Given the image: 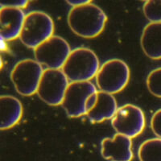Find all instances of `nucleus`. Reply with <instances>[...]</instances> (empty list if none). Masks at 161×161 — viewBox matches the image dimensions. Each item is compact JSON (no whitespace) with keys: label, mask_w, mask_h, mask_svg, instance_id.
Listing matches in <instances>:
<instances>
[{"label":"nucleus","mask_w":161,"mask_h":161,"mask_svg":"<svg viewBox=\"0 0 161 161\" xmlns=\"http://www.w3.org/2000/svg\"><path fill=\"white\" fill-rule=\"evenodd\" d=\"M147 86L152 94L161 98V67L150 72L147 77Z\"/></svg>","instance_id":"obj_17"},{"label":"nucleus","mask_w":161,"mask_h":161,"mask_svg":"<svg viewBox=\"0 0 161 161\" xmlns=\"http://www.w3.org/2000/svg\"><path fill=\"white\" fill-rule=\"evenodd\" d=\"M96 92V86L90 81L70 82L61 104L67 115L70 118L86 115V101Z\"/></svg>","instance_id":"obj_9"},{"label":"nucleus","mask_w":161,"mask_h":161,"mask_svg":"<svg viewBox=\"0 0 161 161\" xmlns=\"http://www.w3.org/2000/svg\"><path fill=\"white\" fill-rule=\"evenodd\" d=\"M100 69L98 57L87 48L72 50L61 70L70 82L90 81Z\"/></svg>","instance_id":"obj_2"},{"label":"nucleus","mask_w":161,"mask_h":161,"mask_svg":"<svg viewBox=\"0 0 161 161\" xmlns=\"http://www.w3.org/2000/svg\"><path fill=\"white\" fill-rule=\"evenodd\" d=\"M107 16L96 4L91 2L72 8L68 15L70 29L76 35L86 39L94 38L104 30Z\"/></svg>","instance_id":"obj_1"},{"label":"nucleus","mask_w":161,"mask_h":161,"mask_svg":"<svg viewBox=\"0 0 161 161\" xmlns=\"http://www.w3.org/2000/svg\"><path fill=\"white\" fill-rule=\"evenodd\" d=\"M90 2L91 1H89V0H71V1L69 0V1H67V3L72 6L73 8H75V7H79V6L87 4Z\"/></svg>","instance_id":"obj_21"},{"label":"nucleus","mask_w":161,"mask_h":161,"mask_svg":"<svg viewBox=\"0 0 161 161\" xmlns=\"http://www.w3.org/2000/svg\"><path fill=\"white\" fill-rule=\"evenodd\" d=\"M97 92L93 93V94H91V95L88 97V99H87L86 103V114H87V113H88L89 111H90V110H91L94 106H95L96 103H97Z\"/></svg>","instance_id":"obj_20"},{"label":"nucleus","mask_w":161,"mask_h":161,"mask_svg":"<svg viewBox=\"0 0 161 161\" xmlns=\"http://www.w3.org/2000/svg\"><path fill=\"white\" fill-rule=\"evenodd\" d=\"M28 3H29L28 1H13V2L1 3V6H3V7H9V8L22 9V8H27V6H28Z\"/></svg>","instance_id":"obj_19"},{"label":"nucleus","mask_w":161,"mask_h":161,"mask_svg":"<svg viewBox=\"0 0 161 161\" xmlns=\"http://www.w3.org/2000/svg\"><path fill=\"white\" fill-rule=\"evenodd\" d=\"M104 159L110 161H131L133 159L131 139L116 134L113 139L105 138L101 143Z\"/></svg>","instance_id":"obj_10"},{"label":"nucleus","mask_w":161,"mask_h":161,"mask_svg":"<svg viewBox=\"0 0 161 161\" xmlns=\"http://www.w3.org/2000/svg\"><path fill=\"white\" fill-rule=\"evenodd\" d=\"M141 47L147 57L152 60L161 59V23H150L143 28Z\"/></svg>","instance_id":"obj_13"},{"label":"nucleus","mask_w":161,"mask_h":161,"mask_svg":"<svg viewBox=\"0 0 161 161\" xmlns=\"http://www.w3.org/2000/svg\"><path fill=\"white\" fill-rule=\"evenodd\" d=\"M44 69L36 60L25 59L19 61L11 73V79L16 91L23 96L37 93Z\"/></svg>","instance_id":"obj_5"},{"label":"nucleus","mask_w":161,"mask_h":161,"mask_svg":"<svg viewBox=\"0 0 161 161\" xmlns=\"http://www.w3.org/2000/svg\"><path fill=\"white\" fill-rule=\"evenodd\" d=\"M7 48H8V46H7V41H6L4 39L0 37V48H1V50H2V51H5V50L7 49Z\"/></svg>","instance_id":"obj_22"},{"label":"nucleus","mask_w":161,"mask_h":161,"mask_svg":"<svg viewBox=\"0 0 161 161\" xmlns=\"http://www.w3.org/2000/svg\"><path fill=\"white\" fill-rule=\"evenodd\" d=\"M69 80L61 69L44 70L39 85L37 94L40 98L49 106L62 104Z\"/></svg>","instance_id":"obj_7"},{"label":"nucleus","mask_w":161,"mask_h":161,"mask_svg":"<svg viewBox=\"0 0 161 161\" xmlns=\"http://www.w3.org/2000/svg\"><path fill=\"white\" fill-rule=\"evenodd\" d=\"M71 48L62 37L53 36L34 49L36 60L48 69H61Z\"/></svg>","instance_id":"obj_6"},{"label":"nucleus","mask_w":161,"mask_h":161,"mask_svg":"<svg viewBox=\"0 0 161 161\" xmlns=\"http://www.w3.org/2000/svg\"><path fill=\"white\" fill-rule=\"evenodd\" d=\"M116 133L132 139L139 136L144 130L146 120L143 110L132 104H126L118 108L111 119Z\"/></svg>","instance_id":"obj_8"},{"label":"nucleus","mask_w":161,"mask_h":161,"mask_svg":"<svg viewBox=\"0 0 161 161\" xmlns=\"http://www.w3.org/2000/svg\"><path fill=\"white\" fill-rule=\"evenodd\" d=\"M54 23L48 14L43 11H31L26 15L19 39L28 48L36 47L53 36Z\"/></svg>","instance_id":"obj_3"},{"label":"nucleus","mask_w":161,"mask_h":161,"mask_svg":"<svg viewBox=\"0 0 161 161\" xmlns=\"http://www.w3.org/2000/svg\"><path fill=\"white\" fill-rule=\"evenodd\" d=\"M138 156L140 161H161V139L145 140L139 146Z\"/></svg>","instance_id":"obj_15"},{"label":"nucleus","mask_w":161,"mask_h":161,"mask_svg":"<svg viewBox=\"0 0 161 161\" xmlns=\"http://www.w3.org/2000/svg\"><path fill=\"white\" fill-rule=\"evenodd\" d=\"M143 11L151 23H161V0L147 1L143 4Z\"/></svg>","instance_id":"obj_16"},{"label":"nucleus","mask_w":161,"mask_h":161,"mask_svg":"<svg viewBox=\"0 0 161 161\" xmlns=\"http://www.w3.org/2000/svg\"><path fill=\"white\" fill-rule=\"evenodd\" d=\"M96 83L100 91L114 94L125 89L130 80V69L120 59H111L100 67Z\"/></svg>","instance_id":"obj_4"},{"label":"nucleus","mask_w":161,"mask_h":161,"mask_svg":"<svg viewBox=\"0 0 161 161\" xmlns=\"http://www.w3.org/2000/svg\"><path fill=\"white\" fill-rule=\"evenodd\" d=\"M1 106V130H8L19 123L23 116L22 103L11 95H3L0 97Z\"/></svg>","instance_id":"obj_14"},{"label":"nucleus","mask_w":161,"mask_h":161,"mask_svg":"<svg viewBox=\"0 0 161 161\" xmlns=\"http://www.w3.org/2000/svg\"><path fill=\"white\" fill-rule=\"evenodd\" d=\"M118 110L117 102L113 94L97 91V100L95 106L86 114L92 123H102L112 119Z\"/></svg>","instance_id":"obj_12"},{"label":"nucleus","mask_w":161,"mask_h":161,"mask_svg":"<svg viewBox=\"0 0 161 161\" xmlns=\"http://www.w3.org/2000/svg\"><path fill=\"white\" fill-rule=\"evenodd\" d=\"M151 127L153 133L161 139V109L155 112L151 119Z\"/></svg>","instance_id":"obj_18"},{"label":"nucleus","mask_w":161,"mask_h":161,"mask_svg":"<svg viewBox=\"0 0 161 161\" xmlns=\"http://www.w3.org/2000/svg\"><path fill=\"white\" fill-rule=\"evenodd\" d=\"M25 14L22 9L3 7L0 8V37L10 41L20 36Z\"/></svg>","instance_id":"obj_11"}]
</instances>
